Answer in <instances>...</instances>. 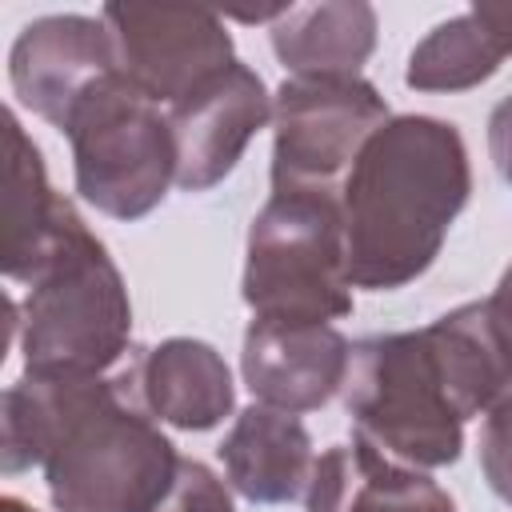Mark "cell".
I'll return each instance as SVG.
<instances>
[{
	"label": "cell",
	"mask_w": 512,
	"mask_h": 512,
	"mask_svg": "<svg viewBox=\"0 0 512 512\" xmlns=\"http://www.w3.org/2000/svg\"><path fill=\"white\" fill-rule=\"evenodd\" d=\"M0 464L40 468L56 512H156L180 452L108 376H24L0 396Z\"/></svg>",
	"instance_id": "6da1fadb"
},
{
	"label": "cell",
	"mask_w": 512,
	"mask_h": 512,
	"mask_svg": "<svg viewBox=\"0 0 512 512\" xmlns=\"http://www.w3.org/2000/svg\"><path fill=\"white\" fill-rule=\"evenodd\" d=\"M472 196V164L456 124L392 116L360 148L340 188L352 288L396 292L424 276Z\"/></svg>",
	"instance_id": "7a4b0ae2"
},
{
	"label": "cell",
	"mask_w": 512,
	"mask_h": 512,
	"mask_svg": "<svg viewBox=\"0 0 512 512\" xmlns=\"http://www.w3.org/2000/svg\"><path fill=\"white\" fill-rule=\"evenodd\" d=\"M24 296H12V336L24 376H108L132 344V300L104 240L64 204L36 252Z\"/></svg>",
	"instance_id": "3957f363"
},
{
	"label": "cell",
	"mask_w": 512,
	"mask_h": 512,
	"mask_svg": "<svg viewBox=\"0 0 512 512\" xmlns=\"http://www.w3.org/2000/svg\"><path fill=\"white\" fill-rule=\"evenodd\" d=\"M352 436L408 468H448L464 452V420L420 332H376L352 344L344 376Z\"/></svg>",
	"instance_id": "277c9868"
},
{
	"label": "cell",
	"mask_w": 512,
	"mask_h": 512,
	"mask_svg": "<svg viewBox=\"0 0 512 512\" xmlns=\"http://www.w3.org/2000/svg\"><path fill=\"white\" fill-rule=\"evenodd\" d=\"M240 296L264 320L332 324L348 316L352 280L340 200L272 192L248 228Z\"/></svg>",
	"instance_id": "5b68a950"
},
{
	"label": "cell",
	"mask_w": 512,
	"mask_h": 512,
	"mask_svg": "<svg viewBox=\"0 0 512 512\" xmlns=\"http://www.w3.org/2000/svg\"><path fill=\"white\" fill-rule=\"evenodd\" d=\"M72 176L84 204L112 220H140L176 184V148L168 112L132 88L120 72L100 76L68 112Z\"/></svg>",
	"instance_id": "8992f818"
},
{
	"label": "cell",
	"mask_w": 512,
	"mask_h": 512,
	"mask_svg": "<svg viewBox=\"0 0 512 512\" xmlns=\"http://www.w3.org/2000/svg\"><path fill=\"white\" fill-rule=\"evenodd\" d=\"M392 120L364 76H284L272 96V192L336 196L360 148Z\"/></svg>",
	"instance_id": "52a82bcc"
},
{
	"label": "cell",
	"mask_w": 512,
	"mask_h": 512,
	"mask_svg": "<svg viewBox=\"0 0 512 512\" xmlns=\"http://www.w3.org/2000/svg\"><path fill=\"white\" fill-rule=\"evenodd\" d=\"M116 72L152 104H176L208 76L236 64L228 24L208 8L104 4L100 8Z\"/></svg>",
	"instance_id": "ba28073f"
},
{
	"label": "cell",
	"mask_w": 512,
	"mask_h": 512,
	"mask_svg": "<svg viewBox=\"0 0 512 512\" xmlns=\"http://www.w3.org/2000/svg\"><path fill=\"white\" fill-rule=\"evenodd\" d=\"M272 120V96L256 68L228 64L208 76L184 100L168 108L172 148H176V188L208 192L244 156L252 136Z\"/></svg>",
	"instance_id": "9c48e42d"
},
{
	"label": "cell",
	"mask_w": 512,
	"mask_h": 512,
	"mask_svg": "<svg viewBox=\"0 0 512 512\" xmlns=\"http://www.w3.org/2000/svg\"><path fill=\"white\" fill-rule=\"evenodd\" d=\"M108 72L116 64L100 16H40L20 28L8 52L12 96L52 128H64L72 104Z\"/></svg>",
	"instance_id": "30bf717a"
},
{
	"label": "cell",
	"mask_w": 512,
	"mask_h": 512,
	"mask_svg": "<svg viewBox=\"0 0 512 512\" xmlns=\"http://www.w3.org/2000/svg\"><path fill=\"white\" fill-rule=\"evenodd\" d=\"M352 344L332 324H288L252 316L244 328L240 372L248 392L280 412H316L324 408L348 376Z\"/></svg>",
	"instance_id": "8fae6325"
},
{
	"label": "cell",
	"mask_w": 512,
	"mask_h": 512,
	"mask_svg": "<svg viewBox=\"0 0 512 512\" xmlns=\"http://www.w3.org/2000/svg\"><path fill=\"white\" fill-rule=\"evenodd\" d=\"M112 376L140 412L180 432H208L236 408V384L224 356L196 336H168L140 348Z\"/></svg>",
	"instance_id": "7c38bea8"
},
{
	"label": "cell",
	"mask_w": 512,
	"mask_h": 512,
	"mask_svg": "<svg viewBox=\"0 0 512 512\" xmlns=\"http://www.w3.org/2000/svg\"><path fill=\"white\" fill-rule=\"evenodd\" d=\"M308 512H456L452 496L420 468H408L360 436L332 444L308 480Z\"/></svg>",
	"instance_id": "4fadbf2b"
},
{
	"label": "cell",
	"mask_w": 512,
	"mask_h": 512,
	"mask_svg": "<svg viewBox=\"0 0 512 512\" xmlns=\"http://www.w3.org/2000/svg\"><path fill=\"white\" fill-rule=\"evenodd\" d=\"M220 464L228 484L252 504H288L308 492L316 456L300 416L252 404L220 440Z\"/></svg>",
	"instance_id": "5bb4252c"
},
{
	"label": "cell",
	"mask_w": 512,
	"mask_h": 512,
	"mask_svg": "<svg viewBox=\"0 0 512 512\" xmlns=\"http://www.w3.org/2000/svg\"><path fill=\"white\" fill-rule=\"evenodd\" d=\"M268 36L288 76H360L376 48V8L364 0L284 4Z\"/></svg>",
	"instance_id": "9a60e30c"
},
{
	"label": "cell",
	"mask_w": 512,
	"mask_h": 512,
	"mask_svg": "<svg viewBox=\"0 0 512 512\" xmlns=\"http://www.w3.org/2000/svg\"><path fill=\"white\" fill-rule=\"evenodd\" d=\"M4 140H8V172H4L8 192H4V260H0V268L12 284H20L36 260V252L52 236L68 200L52 192L44 156L32 144V136L20 128L16 112H4Z\"/></svg>",
	"instance_id": "2e32d148"
},
{
	"label": "cell",
	"mask_w": 512,
	"mask_h": 512,
	"mask_svg": "<svg viewBox=\"0 0 512 512\" xmlns=\"http://www.w3.org/2000/svg\"><path fill=\"white\" fill-rule=\"evenodd\" d=\"M504 48L488 24L468 8L452 20H440L408 56L404 84L416 92H468L496 76Z\"/></svg>",
	"instance_id": "e0dca14e"
},
{
	"label": "cell",
	"mask_w": 512,
	"mask_h": 512,
	"mask_svg": "<svg viewBox=\"0 0 512 512\" xmlns=\"http://www.w3.org/2000/svg\"><path fill=\"white\" fill-rule=\"evenodd\" d=\"M476 452H480V468H484L488 488L504 504H512V388L484 412Z\"/></svg>",
	"instance_id": "ac0fdd59"
},
{
	"label": "cell",
	"mask_w": 512,
	"mask_h": 512,
	"mask_svg": "<svg viewBox=\"0 0 512 512\" xmlns=\"http://www.w3.org/2000/svg\"><path fill=\"white\" fill-rule=\"evenodd\" d=\"M156 512H236V508H232L228 484L208 464L180 456L176 484H172V492L164 496V504Z\"/></svg>",
	"instance_id": "d6986e66"
},
{
	"label": "cell",
	"mask_w": 512,
	"mask_h": 512,
	"mask_svg": "<svg viewBox=\"0 0 512 512\" xmlns=\"http://www.w3.org/2000/svg\"><path fill=\"white\" fill-rule=\"evenodd\" d=\"M488 152L496 172L504 176V184L512 188V92L492 108L488 116Z\"/></svg>",
	"instance_id": "ffe728a7"
},
{
	"label": "cell",
	"mask_w": 512,
	"mask_h": 512,
	"mask_svg": "<svg viewBox=\"0 0 512 512\" xmlns=\"http://www.w3.org/2000/svg\"><path fill=\"white\" fill-rule=\"evenodd\" d=\"M472 12L488 24V32L496 36V44L504 48V56H512V0L508 4H496V0H476Z\"/></svg>",
	"instance_id": "44dd1931"
},
{
	"label": "cell",
	"mask_w": 512,
	"mask_h": 512,
	"mask_svg": "<svg viewBox=\"0 0 512 512\" xmlns=\"http://www.w3.org/2000/svg\"><path fill=\"white\" fill-rule=\"evenodd\" d=\"M0 512H36V508H32V504H24L20 496H4V500H0Z\"/></svg>",
	"instance_id": "7402d4cb"
}]
</instances>
